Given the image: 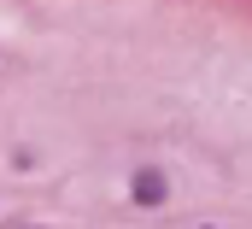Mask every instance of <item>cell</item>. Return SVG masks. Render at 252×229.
I'll return each instance as SVG.
<instances>
[{
  "instance_id": "1",
  "label": "cell",
  "mask_w": 252,
  "mask_h": 229,
  "mask_svg": "<svg viewBox=\"0 0 252 229\" xmlns=\"http://www.w3.org/2000/svg\"><path fill=\"white\" fill-rule=\"evenodd\" d=\"M170 188H176V182L158 171V165H141V171H129V200H135L141 212H158V206L170 200Z\"/></svg>"
},
{
  "instance_id": "2",
  "label": "cell",
  "mask_w": 252,
  "mask_h": 229,
  "mask_svg": "<svg viewBox=\"0 0 252 229\" xmlns=\"http://www.w3.org/2000/svg\"><path fill=\"white\" fill-rule=\"evenodd\" d=\"M199 229H205V224H199Z\"/></svg>"
}]
</instances>
